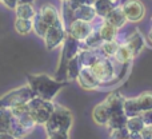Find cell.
Segmentation results:
<instances>
[{
	"mask_svg": "<svg viewBox=\"0 0 152 139\" xmlns=\"http://www.w3.org/2000/svg\"><path fill=\"white\" fill-rule=\"evenodd\" d=\"M28 86L35 92V95L44 100H52L58 95V92L66 86V80H58L45 74H28L27 75Z\"/></svg>",
	"mask_w": 152,
	"mask_h": 139,
	"instance_id": "obj_1",
	"label": "cell"
},
{
	"mask_svg": "<svg viewBox=\"0 0 152 139\" xmlns=\"http://www.w3.org/2000/svg\"><path fill=\"white\" fill-rule=\"evenodd\" d=\"M44 126L47 135L58 134V132H68L72 127L71 111L63 106L55 104V110Z\"/></svg>",
	"mask_w": 152,
	"mask_h": 139,
	"instance_id": "obj_2",
	"label": "cell"
},
{
	"mask_svg": "<svg viewBox=\"0 0 152 139\" xmlns=\"http://www.w3.org/2000/svg\"><path fill=\"white\" fill-rule=\"evenodd\" d=\"M63 48H61L60 54V62H59V68H58V80H66L67 79V64L69 63L74 56H76L80 51V42L72 38L69 34H67L66 39L63 42Z\"/></svg>",
	"mask_w": 152,
	"mask_h": 139,
	"instance_id": "obj_3",
	"label": "cell"
},
{
	"mask_svg": "<svg viewBox=\"0 0 152 139\" xmlns=\"http://www.w3.org/2000/svg\"><path fill=\"white\" fill-rule=\"evenodd\" d=\"M29 115L32 116L36 124H45L50 116L55 110V104L52 100H44L39 96H35L28 102Z\"/></svg>",
	"mask_w": 152,
	"mask_h": 139,
	"instance_id": "obj_4",
	"label": "cell"
},
{
	"mask_svg": "<svg viewBox=\"0 0 152 139\" xmlns=\"http://www.w3.org/2000/svg\"><path fill=\"white\" fill-rule=\"evenodd\" d=\"M152 110V92L145 91L136 98H129L124 100V113L128 118L135 115H142Z\"/></svg>",
	"mask_w": 152,
	"mask_h": 139,
	"instance_id": "obj_5",
	"label": "cell"
},
{
	"mask_svg": "<svg viewBox=\"0 0 152 139\" xmlns=\"http://www.w3.org/2000/svg\"><path fill=\"white\" fill-rule=\"evenodd\" d=\"M35 96L36 95L29 86L18 87L12 91H8L7 94L0 98V108H11L18 104H24V103H28L31 99H34Z\"/></svg>",
	"mask_w": 152,
	"mask_h": 139,
	"instance_id": "obj_6",
	"label": "cell"
},
{
	"mask_svg": "<svg viewBox=\"0 0 152 139\" xmlns=\"http://www.w3.org/2000/svg\"><path fill=\"white\" fill-rule=\"evenodd\" d=\"M66 36H67V31H66V27H64V21L63 19H60L58 23H55L53 26H51L48 28L47 34L44 36L45 48L48 51H52L55 48L60 47L63 44Z\"/></svg>",
	"mask_w": 152,
	"mask_h": 139,
	"instance_id": "obj_7",
	"label": "cell"
},
{
	"mask_svg": "<svg viewBox=\"0 0 152 139\" xmlns=\"http://www.w3.org/2000/svg\"><path fill=\"white\" fill-rule=\"evenodd\" d=\"M35 126H36V122L32 119L29 114H27L20 118H12L8 132H11L16 139H20L27 137L31 131H34Z\"/></svg>",
	"mask_w": 152,
	"mask_h": 139,
	"instance_id": "obj_8",
	"label": "cell"
},
{
	"mask_svg": "<svg viewBox=\"0 0 152 139\" xmlns=\"http://www.w3.org/2000/svg\"><path fill=\"white\" fill-rule=\"evenodd\" d=\"M123 12L127 20L129 21H140L145 15V7L140 0H126L121 5Z\"/></svg>",
	"mask_w": 152,
	"mask_h": 139,
	"instance_id": "obj_9",
	"label": "cell"
},
{
	"mask_svg": "<svg viewBox=\"0 0 152 139\" xmlns=\"http://www.w3.org/2000/svg\"><path fill=\"white\" fill-rule=\"evenodd\" d=\"M92 31H94V28H92L91 23L84 20H79V19H74L69 23L67 34H69L72 38H75L79 42H83V40H86L92 34Z\"/></svg>",
	"mask_w": 152,
	"mask_h": 139,
	"instance_id": "obj_10",
	"label": "cell"
},
{
	"mask_svg": "<svg viewBox=\"0 0 152 139\" xmlns=\"http://www.w3.org/2000/svg\"><path fill=\"white\" fill-rule=\"evenodd\" d=\"M77 82L84 90H95L102 84V82L94 75V72L88 67H81L77 76Z\"/></svg>",
	"mask_w": 152,
	"mask_h": 139,
	"instance_id": "obj_11",
	"label": "cell"
},
{
	"mask_svg": "<svg viewBox=\"0 0 152 139\" xmlns=\"http://www.w3.org/2000/svg\"><path fill=\"white\" fill-rule=\"evenodd\" d=\"M124 100L126 98L119 92H112L105 98L104 102L107 103L108 110H110V116L119 115V114H126L124 113Z\"/></svg>",
	"mask_w": 152,
	"mask_h": 139,
	"instance_id": "obj_12",
	"label": "cell"
},
{
	"mask_svg": "<svg viewBox=\"0 0 152 139\" xmlns=\"http://www.w3.org/2000/svg\"><path fill=\"white\" fill-rule=\"evenodd\" d=\"M37 13L42 16L43 20H44L50 27L53 26L55 23H58V21L61 19L59 11L56 10L55 5H52V4H44V5H42V7L39 8V11H37Z\"/></svg>",
	"mask_w": 152,
	"mask_h": 139,
	"instance_id": "obj_13",
	"label": "cell"
},
{
	"mask_svg": "<svg viewBox=\"0 0 152 139\" xmlns=\"http://www.w3.org/2000/svg\"><path fill=\"white\" fill-rule=\"evenodd\" d=\"M72 20L74 19H79V20H84V21H88L91 23L95 18H96V11H95L94 5L91 4H83V5H79L77 8H75L72 11Z\"/></svg>",
	"mask_w": 152,
	"mask_h": 139,
	"instance_id": "obj_14",
	"label": "cell"
},
{
	"mask_svg": "<svg viewBox=\"0 0 152 139\" xmlns=\"http://www.w3.org/2000/svg\"><path fill=\"white\" fill-rule=\"evenodd\" d=\"M92 119L99 126H107L108 119H110V110H108L107 103L102 102L95 106V108L92 110Z\"/></svg>",
	"mask_w": 152,
	"mask_h": 139,
	"instance_id": "obj_15",
	"label": "cell"
},
{
	"mask_svg": "<svg viewBox=\"0 0 152 139\" xmlns=\"http://www.w3.org/2000/svg\"><path fill=\"white\" fill-rule=\"evenodd\" d=\"M104 21L112 24V26L115 27V28H118V29L121 28V27L127 23V18H126V15H124V12H123V8L119 7V5H116V7L104 18Z\"/></svg>",
	"mask_w": 152,
	"mask_h": 139,
	"instance_id": "obj_16",
	"label": "cell"
},
{
	"mask_svg": "<svg viewBox=\"0 0 152 139\" xmlns=\"http://www.w3.org/2000/svg\"><path fill=\"white\" fill-rule=\"evenodd\" d=\"M121 43H126L129 48L134 52V56H136L140 51L144 47V39H143V35L139 31H135L134 34H131L126 40H123Z\"/></svg>",
	"mask_w": 152,
	"mask_h": 139,
	"instance_id": "obj_17",
	"label": "cell"
},
{
	"mask_svg": "<svg viewBox=\"0 0 152 139\" xmlns=\"http://www.w3.org/2000/svg\"><path fill=\"white\" fill-rule=\"evenodd\" d=\"M103 40L100 38L99 31H92V34L87 38L86 40L80 42V51H87V50H96L102 46Z\"/></svg>",
	"mask_w": 152,
	"mask_h": 139,
	"instance_id": "obj_18",
	"label": "cell"
},
{
	"mask_svg": "<svg viewBox=\"0 0 152 139\" xmlns=\"http://www.w3.org/2000/svg\"><path fill=\"white\" fill-rule=\"evenodd\" d=\"M118 1V0H116ZM113 1V0H96L94 3V8L96 11V15L102 16L103 19L113 10V8L118 5V3Z\"/></svg>",
	"mask_w": 152,
	"mask_h": 139,
	"instance_id": "obj_19",
	"label": "cell"
},
{
	"mask_svg": "<svg viewBox=\"0 0 152 139\" xmlns=\"http://www.w3.org/2000/svg\"><path fill=\"white\" fill-rule=\"evenodd\" d=\"M113 58H115V60L119 62V63L126 64V63H128L132 58H135V56H134L132 50L126 44V43H120L119 50L116 51V54H115V56H113Z\"/></svg>",
	"mask_w": 152,
	"mask_h": 139,
	"instance_id": "obj_20",
	"label": "cell"
},
{
	"mask_svg": "<svg viewBox=\"0 0 152 139\" xmlns=\"http://www.w3.org/2000/svg\"><path fill=\"white\" fill-rule=\"evenodd\" d=\"M48 28H50V26H48V24L43 20L42 16H40L37 12L35 13L34 19H32V29H34L35 34H36L39 38L44 39V36H45V34H47Z\"/></svg>",
	"mask_w": 152,
	"mask_h": 139,
	"instance_id": "obj_21",
	"label": "cell"
},
{
	"mask_svg": "<svg viewBox=\"0 0 152 139\" xmlns=\"http://www.w3.org/2000/svg\"><path fill=\"white\" fill-rule=\"evenodd\" d=\"M99 34H100V38H102L103 42L115 40L116 36H118V28H115L112 24L107 23V21H103L99 28Z\"/></svg>",
	"mask_w": 152,
	"mask_h": 139,
	"instance_id": "obj_22",
	"label": "cell"
},
{
	"mask_svg": "<svg viewBox=\"0 0 152 139\" xmlns=\"http://www.w3.org/2000/svg\"><path fill=\"white\" fill-rule=\"evenodd\" d=\"M81 62L79 59V54L69 60V63L67 64V79L68 80H76L79 76V72L81 70Z\"/></svg>",
	"mask_w": 152,
	"mask_h": 139,
	"instance_id": "obj_23",
	"label": "cell"
},
{
	"mask_svg": "<svg viewBox=\"0 0 152 139\" xmlns=\"http://www.w3.org/2000/svg\"><path fill=\"white\" fill-rule=\"evenodd\" d=\"M144 126H145V122L143 119V115H135V116L128 118L126 127L128 129V131L131 134H139Z\"/></svg>",
	"mask_w": 152,
	"mask_h": 139,
	"instance_id": "obj_24",
	"label": "cell"
},
{
	"mask_svg": "<svg viewBox=\"0 0 152 139\" xmlns=\"http://www.w3.org/2000/svg\"><path fill=\"white\" fill-rule=\"evenodd\" d=\"M15 13L18 19H34L36 11L32 4H18L15 8Z\"/></svg>",
	"mask_w": 152,
	"mask_h": 139,
	"instance_id": "obj_25",
	"label": "cell"
},
{
	"mask_svg": "<svg viewBox=\"0 0 152 139\" xmlns=\"http://www.w3.org/2000/svg\"><path fill=\"white\" fill-rule=\"evenodd\" d=\"M119 46H120V43L115 39V40H110V42H103L102 46L99 47V50L107 58H113L116 51L119 50Z\"/></svg>",
	"mask_w": 152,
	"mask_h": 139,
	"instance_id": "obj_26",
	"label": "cell"
},
{
	"mask_svg": "<svg viewBox=\"0 0 152 139\" xmlns=\"http://www.w3.org/2000/svg\"><path fill=\"white\" fill-rule=\"evenodd\" d=\"M127 121H128V116L126 114H119V115H112L108 119L107 127L110 130L113 129H121V127L127 126Z\"/></svg>",
	"mask_w": 152,
	"mask_h": 139,
	"instance_id": "obj_27",
	"label": "cell"
},
{
	"mask_svg": "<svg viewBox=\"0 0 152 139\" xmlns=\"http://www.w3.org/2000/svg\"><path fill=\"white\" fill-rule=\"evenodd\" d=\"M15 29L18 34L27 35L32 31V19H16Z\"/></svg>",
	"mask_w": 152,
	"mask_h": 139,
	"instance_id": "obj_28",
	"label": "cell"
},
{
	"mask_svg": "<svg viewBox=\"0 0 152 139\" xmlns=\"http://www.w3.org/2000/svg\"><path fill=\"white\" fill-rule=\"evenodd\" d=\"M12 118L13 116L11 114L10 108H0V132L10 130V124Z\"/></svg>",
	"mask_w": 152,
	"mask_h": 139,
	"instance_id": "obj_29",
	"label": "cell"
},
{
	"mask_svg": "<svg viewBox=\"0 0 152 139\" xmlns=\"http://www.w3.org/2000/svg\"><path fill=\"white\" fill-rule=\"evenodd\" d=\"M10 111H11V114H12L13 118H20V116H24V115H27V114H29L28 103L18 104V106H15V107H11Z\"/></svg>",
	"mask_w": 152,
	"mask_h": 139,
	"instance_id": "obj_30",
	"label": "cell"
},
{
	"mask_svg": "<svg viewBox=\"0 0 152 139\" xmlns=\"http://www.w3.org/2000/svg\"><path fill=\"white\" fill-rule=\"evenodd\" d=\"M110 139H129V131L127 127L110 130Z\"/></svg>",
	"mask_w": 152,
	"mask_h": 139,
	"instance_id": "obj_31",
	"label": "cell"
},
{
	"mask_svg": "<svg viewBox=\"0 0 152 139\" xmlns=\"http://www.w3.org/2000/svg\"><path fill=\"white\" fill-rule=\"evenodd\" d=\"M139 134L142 139H152V124H145Z\"/></svg>",
	"mask_w": 152,
	"mask_h": 139,
	"instance_id": "obj_32",
	"label": "cell"
},
{
	"mask_svg": "<svg viewBox=\"0 0 152 139\" xmlns=\"http://www.w3.org/2000/svg\"><path fill=\"white\" fill-rule=\"evenodd\" d=\"M47 139H69L68 132H58V134L48 135Z\"/></svg>",
	"mask_w": 152,
	"mask_h": 139,
	"instance_id": "obj_33",
	"label": "cell"
},
{
	"mask_svg": "<svg viewBox=\"0 0 152 139\" xmlns=\"http://www.w3.org/2000/svg\"><path fill=\"white\" fill-rule=\"evenodd\" d=\"M3 3H4V5L7 8H10V10H15L16 5H18V0H1Z\"/></svg>",
	"mask_w": 152,
	"mask_h": 139,
	"instance_id": "obj_34",
	"label": "cell"
},
{
	"mask_svg": "<svg viewBox=\"0 0 152 139\" xmlns=\"http://www.w3.org/2000/svg\"><path fill=\"white\" fill-rule=\"evenodd\" d=\"M142 115H143V119H144L145 124H152V110L142 114Z\"/></svg>",
	"mask_w": 152,
	"mask_h": 139,
	"instance_id": "obj_35",
	"label": "cell"
},
{
	"mask_svg": "<svg viewBox=\"0 0 152 139\" xmlns=\"http://www.w3.org/2000/svg\"><path fill=\"white\" fill-rule=\"evenodd\" d=\"M0 139H16L15 137H13L11 132H8V131H3V132H0Z\"/></svg>",
	"mask_w": 152,
	"mask_h": 139,
	"instance_id": "obj_36",
	"label": "cell"
},
{
	"mask_svg": "<svg viewBox=\"0 0 152 139\" xmlns=\"http://www.w3.org/2000/svg\"><path fill=\"white\" fill-rule=\"evenodd\" d=\"M34 0H18V4H32Z\"/></svg>",
	"mask_w": 152,
	"mask_h": 139,
	"instance_id": "obj_37",
	"label": "cell"
},
{
	"mask_svg": "<svg viewBox=\"0 0 152 139\" xmlns=\"http://www.w3.org/2000/svg\"><path fill=\"white\" fill-rule=\"evenodd\" d=\"M147 40H148V43L152 46V28L150 29V32H148V35H147Z\"/></svg>",
	"mask_w": 152,
	"mask_h": 139,
	"instance_id": "obj_38",
	"label": "cell"
},
{
	"mask_svg": "<svg viewBox=\"0 0 152 139\" xmlns=\"http://www.w3.org/2000/svg\"><path fill=\"white\" fill-rule=\"evenodd\" d=\"M61 1H68V0H61Z\"/></svg>",
	"mask_w": 152,
	"mask_h": 139,
	"instance_id": "obj_39",
	"label": "cell"
},
{
	"mask_svg": "<svg viewBox=\"0 0 152 139\" xmlns=\"http://www.w3.org/2000/svg\"><path fill=\"white\" fill-rule=\"evenodd\" d=\"M20 139H26V138H20Z\"/></svg>",
	"mask_w": 152,
	"mask_h": 139,
	"instance_id": "obj_40",
	"label": "cell"
},
{
	"mask_svg": "<svg viewBox=\"0 0 152 139\" xmlns=\"http://www.w3.org/2000/svg\"><path fill=\"white\" fill-rule=\"evenodd\" d=\"M113 1H116V0H113Z\"/></svg>",
	"mask_w": 152,
	"mask_h": 139,
	"instance_id": "obj_41",
	"label": "cell"
},
{
	"mask_svg": "<svg viewBox=\"0 0 152 139\" xmlns=\"http://www.w3.org/2000/svg\"><path fill=\"white\" fill-rule=\"evenodd\" d=\"M0 1H1V0H0Z\"/></svg>",
	"mask_w": 152,
	"mask_h": 139,
	"instance_id": "obj_42",
	"label": "cell"
}]
</instances>
